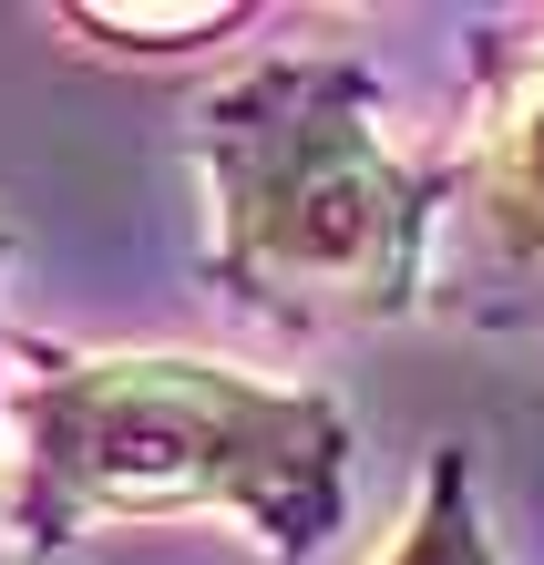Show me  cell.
I'll list each match as a JSON object with an SVG mask.
<instances>
[{
    "label": "cell",
    "instance_id": "5b68a950",
    "mask_svg": "<svg viewBox=\"0 0 544 565\" xmlns=\"http://www.w3.org/2000/svg\"><path fill=\"white\" fill-rule=\"evenodd\" d=\"M73 21H83V31H145V42L164 52L175 31H185V42H216V31H236L247 11H226V0H185V11H104V0H83Z\"/></svg>",
    "mask_w": 544,
    "mask_h": 565
},
{
    "label": "cell",
    "instance_id": "3957f363",
    "mask_svg": "<svg viewBox=\"0 0 544 565\" xmlns=\"http://www.w3.org/2000/svg\"><path fill=\"white\" fill-rule=\"evenodd\" d=\"M452 206L472 226V278L503 288L493 319H544V42L503 73L483 135L452 164Z\"/></svg>",
    "mask_w": 544,
    "mask_h": 565
},
{
    "label": "cell",
    "instance_id": "8992f818",
    "mask_svg": "<svg viewBox=\"0 0 544 565\" xmlns=\"http://www.w3.org/2000/svg\"><path fill=\"white\" fill-rule=\"evenodd\" d=\"M0 257H11V237H0Z\"/></svg>",
    "mask_w": 544,
    "mask_h": 565
},
{
    "label": "cell",
    "instance_id": "6da1fadb",
    "mask_svg": "<svg viewBox=\"0 0 544 565\" xmlns=\"http://www.w3.org/2000/svg\"><path fill=\"white\" fill-rule=\"evenodd\" d=\"M0 524L73 545L104 524L236 514L267 555H319L350 514V422L329 391H278L195 350H11Z\"/></svg>",
    "mask_w": 544,
    "mask_h": 565
},
{
    "label": "cell",
    "instance_id": "277c9868",
    "mask_svg": "<svg viewBox=\"0 0 544 565\" xmlns=\"http://www.w3.org/2000/svg\"><path fill=\"white\" fill-rule=\"evenodd\" d=\"M381 565H493L483 504H472V462H462V452H431L422 504H412V524H401V545H391Z\"/></svg>",
    "mask_w": 544,
    "mask_h": 565
},
{
    "label": "cell",
    "instance_id": "7a4b0ae2",
    "mask_svg": "<svg viewBox=\"0 0 544 565\" xmlns=\"http://www.w3.org/2000/svg\"><path fill=\"white\" fill-rule=\"evenodd\" d=\"M370 73L329 52L247 62L195 114V175H206L216 237L206 268L267 319L339 329L401 319L431 268V216L452 175H412L381 124Z\"/></svg>",
    "mask_w": 544,
    "mask_h": 565
}]
</instances>
